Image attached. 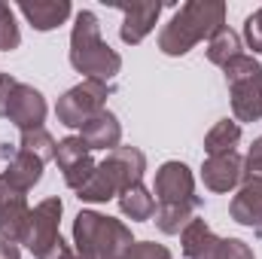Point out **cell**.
I'll return each mask as SVG.
<instances>
[{"label": "cell", "mask_w": 262, "mask_h": 259, "mask_svg": "<svg viewBox=\"0 0 262 259\" xmlns=\"http://www.w3.org/2000/svg\"><path fill=\"white\" fill-rule=\"evenodd\" d=\"M244 40H247V46L253 52H262V6L253 15H247V21H244Z\"/></svg>", "instance_id": "cell-27"}, {"label": "cell", "mask_w": 262, "mask_h": 259, "mask_svg": "<svg viewBox=\"0 0 262 259\" xmlns=\"http://www.w3.org/2000/svg\"><path fill=\"white\" fill-rule=\"evenodd\" d=\"M152 192L159 204H201V198L195 195V177L183 162H165L156 171Z\"/></svg>", "instance_id": "cell-9"}, {"label": "cell", "mask_w": 262, "mask_h": 259, "mask_svg": "<svg viewBox=\"0 0 262 259\" xmlns=\"http://www.w3.org/2000/svg\"><path fill=\"white\" fill-rule=\"evenodd\" d=\"M250 177H262V137L253 140V146L244 159V180H250Z\"/></svg>", "instance_id": "cell-28"}, {"label": "cell", "mask_w": 262, "mask_h": 259, "mask_svg": "<svg viewBox=\"0 0 262 259\" xmlns=\"http://www.w3.org/2000/svg\"><path fill=\"white\" fill-rule=\"evenodd\" d=\"M46 259H89V256H85V253H79L76 247H67V244H61L52 256H46Z\"/></svg>", "instance_id": "cell-30"}, {"label": "cell", "mask_w": 262, "mask_h": 259, "mask_svg": "<svg viewBox=\"0 0 262 259\" xmlns=\"http://www.w3.org/2000/svg\"><path fill=\"white\" fill-rule=\"evenodd\" d=\"M55 162L64 174V183L76 192L95 171V162H92V146L79 137V134H70L64 140H58V149H55Z\"/></svg>", "instance_id": "cell-10"}, {"label": "cell", "mask_w": 262, "mask_h": 259, "mask_svg": "<svg viewBox=\"0 0 262 259\" xmlns=\"http://www.w3.org/2000/svg\"><path fill=\"white\" fill-rule=\"evenodd\" d=\"M241 140V125L235 119H220L213 128L207 131L204 137V153L207 156H226V153H235Z\"/></svg>", "instance_id": "cell-20"}, {"label": "cell", "mask_w": 262, "mask_h": 259, "mask_svg": "<svg viewBox=\"0 0 262 259\" xmlns=\"http://www.w3.org/2000/svg\"><path fill=\"white\" fill-rule=\"evenodd\" d=\"M259 232H262V226H259Z\"/></svg>", "instance_id": "cell-33"}, {"label": "cell", "mask_w": 262, "mask_h": 259, "mask_svg": "<svg viewBox=\"0 0 262 259\" xmlns=\"http://www.w3.org/2000/svg\"><path fill=\"white\" fill-rule=\"evenodd\" d=\"M238 55H244L241 52V37L226 25V28H220L210 40H207V58L213 61V64L226 67L229 61H235Z\"/></svg>", "instance_id": "cell-21"}, {"label": "cell", "mask_w": 262, "mask_h": 259, "mask_svg": "<svg viewBox=\"0 0 262 259\" xmlns=\"http://www.w3.org/2000/svg\"><path fill=\"white\" fill-rule=\"evenodd\" d=\"M25 195L28 189H21L18 183L0 174V238L15 241V244L25 241V229L31 220V207Z\"/></svg>", "instance_id": "cell-8"}, {"label": "cell", "mask_w": 262, "mask_h": 259, "mask_svg": "<svg viewBox=\"0 0 262 259\" xmlns=\"http://www.w3.org/2000/svg\"><path fill=\"white\" fill-rule=\"evenodd\" d=\"M70 64L76 73H85V79H98V82H110L122 70L119 52H113L104 43L98 15L92 9L76 12L73 34H70Z\"/></svg>", "instance_id": "cell-2"}, {"label": "cell", "mask_w": 262, "mask_h": 259, "mask_svg": "<svg viewBox=\"0 0 262 259\" xmlns=\"http://www.w3.org/2000/svg\"><path fill=\"white\" fill-rule=\"evenodd\" d=\"M229 213H232L235 223L250 226V229L259 232V226H262V177L241 180V189H238V195L232 198Z\"/></svg>", "instance_id": "cell-14"}, {"label": "cell", "mask_w": 262, "mask_h": 259, "mask_svg": "<svg viewBox=\"0 0 262 259\" xmlns=\"http://www.w3.org/2000/svg\"><path fill=\"white\" fill-rule=\"evenodd\" d=\"M15 153H18V146H12V143H3V146H0V159H6V162H9Z\"/></svg>", "instance_id": "cell-32"}, {"label": "cell", "mask_w": 262, "mask_h": 259, "mask_svg": "<svg viewBox=\"0 0 262 259\" xmlns=\"http://www.w3.org/2000/svg\"><path fill=\"white\" fill-rule=\"evenodd\" d=\"M18 79H12L9 73H0V116H6L9 110V101H12V92H15Z\"/></svg>", "instance_id": "cell-29"}, {"label": "cell", "mask_w": 262, "mask_h": 259, "mask_svg": "<svg viewBox=\"0 0 262 259\" xmlns=\"http://www.w3.org/2000/svg\"><path fill=\"white\" fill-rule=\"evenodd\" d=\"M79 137H82L92 149H107V153H113V149L119 146V140H122V125H119V119H116L110 110H101L98 116H92V119L79 128Z\"/></svg>", "instance_id": "cell-16"}, {"label": "cell", "mask_w": 262, "mask_h": 259, "mask_svg": "<svg viewBox=\"0 0 262 259\" xmlns=\"http://www.w3.org/2000/svg\"><path fill=\"white\" fill-rule=\"evenodd\" d=\"M216 259H253V250L241 238H223L216 247Z\"/></svg>", "instance_id": "cell-26"}, {"label": "cell", "mask_w": 262, "mask_h": 259, "mask_svg": "<svg viewBox=\"0 0 262 259\" xmlns=\"http://www.w3.org/2000/svg\"><path fill=\"white\" fill-rule=\"evenodd\" d=\"M220 28H226V3L223 0H189L159 34V49L165 55H186L195 43L210 40Z\"/></svg>", "instance_id": "cell-1"}, {"label": "cell", "mask_w": 262, "mask_h": 259, "mask_svg": "<svg viewBox=\"0 0 262 259\" xmlns=\"http://www.w3.org/2000/svg\"><path fill=\"white\" fill-rule=\"evenodd\" d=\"M119 259H174L165 244H152V241H134Z\"/></svg>", "instance_id": "cell-25"}, {"label": "cell", "mask_w": 262, "mask_h": 259, "mask_svg": "<svg viewBox=\"0 0 262 259\" xmlns=\"http://www.w3.org/2000/svg\"><path fill=\"white\" fill-rule=\"evenodd\" d=\"M61 210H64L61 198H46V201H40L31 210V220H28V229H25V241L21 244H28V250L37 259L52 256L64 244L61 241V229H58L61 226Z\"/></svg>", "instance_id": "cell-7"}, {"label": "cell", "mask_w": 262, "mask_h": 259, "mask_svg": "<svg viewBox=\"0 0 262 259\" xmlns=\"http://www.w3.org/2000/svg\"><path fill=\"white\" fill-rule=\"evenodd\" d=\"M6 119L12 125H18L21 131L43 128V119H46V98H43V92L28 85V82H18L15 92H12Z\"/></svg>", "instance_id": "cell-11"}, {"label": "cell", "mask_w": 262, "mask_h": 259, "mask_svg": "<svg viewBox=\"0 0 262 259\" xmlns=\"http://www.w3.org/2000/svg\"><path fill=\"white\" fill-rule=\"evenodd\" d=\"M201 204H156V226L165 232V235H180L192 220H195V210Z\"/></svg>", "instance_id": "cell-19"}, {"label": "cell", "mask_w": 262, "mask_h": 259, "mask_svg": "<svg viewBox=\"0 0 262 259\" xmlns=\"http://www.w3.org/2000/svg\"><path fill=\"white\" fill-rule=\"evenodd\" d=\"M201 180L213 192H232L244 180V159L238 156V149L226 156H207L201 168Z\"/></svg>", "instance_id": "cell-12"}, {"label": "cell", "mask_w": 262, "mask_h": 259, "mask_svg": "<svg viewBox=\"0 0 262 259\" xmlns=\"http://www.w3.org/2000/svg\"><path fill=\"white\" fill-rule=\"evenodd\" d=\"M146 171V156L137 146H116L113 153H107L104 162L95 165L92 177L76 189L79 201H110L116 195H122L125 189L137 186L143 180Z\"/></svg>", "instance_id": "cell-3"}, {"label": "cell", "mask_w": 262, "mask_h": 259, "mask_svg": "<svg viewBox=\"0 0 262 259\" xmlns=\"http://www.w3.org/2000/svg\"><path fill=\"white\" fill-rule=\"evenodd\" d=\"M119 210L128 220H149L156 213V198L143 183H137V186H131V189L119 195Z\"/></svg>", "instance_id": "cell-22"}, {"label": "cell", "mask_w": 262, "mask_h": 259, "mask_svg": "<svg viewBox=\"0 0 262 259\" xmlns=\"http://www.w3.org/2000/svg\"><path fill=\"white\" fill-rule=\"evenodd\" d=\"M18 43H21V34L15 25V9L0 3V52H12L18 49Z\"/></svg>", "instance_id": "cell-24"}, {"label": "cell", "mask_w": 262, "mask_h": 259, "mask_svg": "<svg viewBox=\"0 0 262 259\" xmlns=\"http://www.w3.org/2000/svg\"><path fill=\"white\" fill-rule=\"evenodd\" d=\"M0 259H21V256H18V244H15V241L0 238Z\"/></svg>", "instance_id": "cell-31"}, {"label": "cell", "mask_w": 262, "mask_h": 259, "mask_svg": "<svg viewBox=\"0 0 262 259\" xmlns=\"http://www.w3.org/2000/svg\"><path fill=\"white\" fill-rule=\"evenodd\" d=\"M25 153H34L40 162H49L55 159V149H58V140L49 134L46 128H31V131H21V143H18Z\"/></svg>", "instance_id": "cell-23"}, {"label": "cell", "mask_w": 262, "mask_h": 259, "mask_svg": "<svg viewBox=\"0 0 262 259\" xmlns=\"http://www.w3.org/2000/svg\"><path fill=\"white\" fill-rule=\"evenodd\" d=\"M18 12L31 21V28L37 31H55L58 25H64L73 12V6L67 0H25L18 3Z\"/></svg>", "instance_id": "cell-15"}, {"label": "cell", "mask_w": 262, "mask_h": 259, "mask_svg": "<svg viewBox=\"0 0 262 259\" xmlns=\"http://www.w3.org/2000/svg\"><path fill=\"white\" fill-rule=\"evenodd\" d=\"M73 244L89 259H119L134 241L125 223L104 217L98 210H82L73 220Z\"/></svg>", "instance_id": "cell-4"}, {"label": "cell", "mask_w": 262, "mask_h": 259, "mask_svg": "<svg viewBox=\"0 0 262 259\" xmlns=\"http://www.w3.org/2000/svg\"><path fill=\"white\" fill-rule=\"evenodd\" d=\"M110 82H98V79H82L79 85L67 89L55 104V116L67 128H82L92 116H98L101 110H107V98H110Z\"/></svg>", "instance_id": "cell-6"}, {"label": "cell", "mask_w": 262, "mask_h": 259, "mask_svg": "<svg viewBox=\"0 0 262 259\" xmlns=\"http://www.w3.org/2000/svg\"><path fill=\"white\" fill-rule=\"evenodd\" d=\"M119 12L125 15L122 18V28H119L122 43L137 46L156 28V18L162 12V3H119Z\"/></svg>", "instance_id": "cell-13"}, {"label": "cell", "mask_w": 262, "mask_h": 259, "mask_svg": "<svg viewBox=\"0 0 262 259\" xmlns=\"http://www.w3.org/2000/svg\"><path fill=\"white\" fill-rule=\"evenodd\" d=\"M232 92V113L238 122L262 119V64L253 55H238L223 67Z\"/></svg>", "instance_id": "cell-5"}, {"label": "cell", "mask_w": 262, "mask_h": 259, "mask_svg": "<svg viewBox=\"0 0 262 259\" xmlns=\"http://www.w3.org/2000/svg\"><path fill=\"white\" fill-rule=\"evenodd\" d=\"M180 241H183L186 259H216V247H220L223 238H216V235L210 232V226H207L201 217H195V220L180 232Z\"/></svg>", "instance_id": "cell-17"}, {"label": "cell", "mask_w": 262, "mask_h": 259, "mask_svg": "<svg viewBox=\"0 0 262 259\" xmlns=\"http://www.w3.org/2000/svg\"><path fill=\"white\" fill-rule=\"evenodd\" d=\"M43 165H46V162H40L34 153H25V149L18 146V153L6 162L3 177H9L12 183H18L21 189H34V186L40 183V177H43Z\"/></svg>", "instance_id": "cell-18"}]
</instances>
